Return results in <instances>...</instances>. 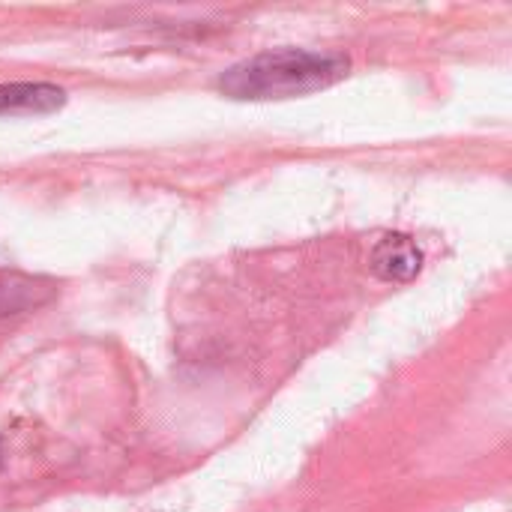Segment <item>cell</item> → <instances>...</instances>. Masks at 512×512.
Returning a JSON list of instances; mask_svg holds the SVG:
<instances>
[{
  "label": "cell",
  "instance_id": "cell-1",
  "mask_svg": "<svg viewBox=\"0 0 512 512\" xmlns=\"http://www.w3.org/2000/svg\"><path fill=\"white\" fill-rule=\"evenodd\" d=\"M348 75V60L303 48L267 51L231 66L219 87L234 99H285L324 90Z\"/></svg>",
  "mask_w": 512,
  "mask_h": 512
},
{
  "label": "cell",
  "instance_id": "cell-2",
  "mask_svg": "<svg viewBox=\"0 0 512 512\" xmlns=\"http://www.w3.org/2000/svg\"><path fill=\"white\" fill-rule=\"evenodd\" d=\"M423 252L405 234H387L372 252V270L390 282H408L420 273Z\"/></svg>",
  "mask_w": 512,
  "mask_h": 512
},
{
  "label": "cell",
  "instance_id": "cell-3",
  "mask_svg": "<svg viewBox=\"0 0 512 512\" xmlns=\"http://www.w3.org/2000/svg\"><path fill=\"white\" fill-rule=\"evenodd\" d=\"M63 102V90L51 84H0V114L54 111Z\"/></svg>",
  "mask_w": 512,
  "mask_h": 512
}]
</instances>
